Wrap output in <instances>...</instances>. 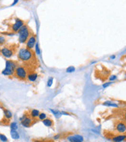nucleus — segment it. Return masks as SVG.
<instances>
[{
	"mask_svg": "<svg viewBox=\"0 0 126 142\" xmlns=\"http://www.w3.org/2000/svg\"><path fill=\"white\" fill-rule=\"evenodd\" d=\"M38 117L40 120H44L45 119H47V114L44 113H39Z\"/></svg>",
	"mask_w": 126,
	"mask_h": 142,
	"instance_id": "obj_19",
	"label": "nucleus"
},
{
	"mask_svg": "<svg viewBox=\"0 0 126 142\" xmlns=\"http://www.w3.org/2000/svg\"><path fill=\"white\" fill-rule=\"evenodd\" d=\"M0 140H1L2 141H3V142H7L8 141L7 137L3 134H0Z\"/></svg>",
	"mask_w": 126,
	"mask_h": 142,
	"instance_id": "obj_21",
	"label": "nucleus"
},
{
	"mask_svg": "<svg viewBox=\"0 0 126 142\" xmlns=\"http://www.w3.org/2000/svg\"><path fill=\"white\" fill-rule=\"evenodd\" d=\"M3 111H4V115H5V118H6L7 120H10V119L12 118V116H13V114H12V113L10 112V110L3 109Z\"/></svg>",
	"mask_w": 126,
	"mask_h": 142,
	"instance_id": "obj_15",
	"label": "nucleus"
},
{
	"mask_svg": "<svg viewBox=\"0 0 126 142\" xmlns=\"http://www.w3.org/2000/svg\"><path fill=\"white\" fill-rule=\"evenodd\" d=\"M50 111H51V112L53 113L56 116H58L59 115H60V113L58 112V111H55V110H50Z\"/></svg>",
	"mask_w": 126,
	"mask_h": 142,
	"instance_id": "obj_26",
	"label": "nucleus"
},
{
	"mask_svg": "<svg viewBox=\"0 0 126 142\" xmlns=\"http://www.w3.org/2000/svg\"><path fill=\"white\" fill-rule=\"evenodd\" d=\"M125 123H126V111L125 112Z\"/></svg>",
	"mask_w": 126,
	"mask_h": 142,
	"instance_id": "obj_30",
	"label": "nucleus"
},
{
	"mask_svg": "<svg viewBox=\"0 0 126 142\" xmlns=\"http://www.w3.org/2000/svg\"><path fill=\"white\" fill-rule=\"evenodd\" d=\"M27 70L23 66H19L16 68V71H15V76L17 79L21 80H25L27 79Z\"/></svg>",
	"mask_w": 126,
	"mask_h": 142,
	"instance_id": "obj_4",
	"label": "nucleus"
},
{
	"mask_svg": "<svg viewBox=\"0 0 126 142\" xmlns=\"http://www.w3.org/2000/svg\"><path fill=\"white\" fill-rule=\"evenodd\" d=\"M59 137H60V134H57V135L55 136L53 138H54V140H57V139L59 138Z\"/></svg>",
	"mask_w": 126,
	"mask_h": 142,
	"instance_id": "obj_28",
	"label": "nucleus"
},
{
	"mask_svg": "<svg viewBox=\"0 0 126 142\" xmlns=\"http://www.w3.org/2000/svg\"><path fill=\"white\" fill-rule=\"evenodd\" d=\"M16 63L13 61L7 60L5 62V68L2 71V75L10 76L15 74V71L16 69Z\"/></svg>",
	"mask_w": 126,
	"mask_h": 142,
	"instance_id": "obj_2",
	"label": "nucleus"
},
{
	"mask_svg": "<svg viewBox=\"0 0 126 142\" xmlns=\"http://www.w3.org/2000/svg\"><path fill=\"white\" fill-rule=\"evenodd\" d=\"M43 123H44V124L47 126H52L53 125V120L51 119H45L44 120H43Z\"/></svg>",
	"mask_w": 126,
	"mask_h": 142,
	"instance_id": "obj_14",
	"label": "nucleus"
},
{
	"mask_svg": "<svg viewBox=\"0 0 126 142\" xmlns=\"http://www.w3.org/2000/svg\"><path fill=\"white\" fill-rule=\"evenodd\" d=\"M17 2H18V1H14V2H13V5H15V4H16V3H17Z\"/></svg>",
	"mask_w": 126,
	"mask_h": 142,
	"instance_id": "obj_31",
	"label": "nucleus"
},
{
	"mask_svg": "<svg viewBox=\"0 0 126 142\" xmlns=\"http://www.w3.org/2000/svg\"><path fill=\"white\" fill-rule=\"evenodd\" d=\"M111 84V82H106V83H104V84H103V88L104 89H105V88H107V87H108V86Z\"/></svg>",
	"mask_w": 126,
	"mask_h": 142,
	"instance_id": "obj_27",
	"label": "nucleus"
},
{
	"mask_svg": "<svg viewBox=\"0 0 126 142\" xmlns=\"http://www.w3.org/2000/svg\"><path fill=\"white\" fill-rule=\"evenodd\" d=\"M104 106H112V107H118V105L114 103L112 101H105L104 103H103Z\"/></svg>",
	"mask_w": 126,
	"mask_h": 142,
	"instance_id": "obj_13",
	"label": "nucleus"
},
{
	"mask_svg": "<svg viewBox=\"0 0 126 142\" xmlns=\"http://www.w3.org/2000/svg\"><path fill=\"white\" fill-rule=\"evenodd\" d=\"M14 51L15 50L13 47H11V46H5V47H4L1 50V53L2 54V55H3L4 57L10 58L13 55Z\"/></svg>",
	"mask_w": 126,
	"mask_h": 142,
	"instance_id": "obj_5",
	"label": "nucleus"
},
{
	"mask_svg": "<svg viewBox=\"0 0 126 142\" xmlns=\"http://www.w3.org/2000/svg\"><path fill=\"white\" fill-rule=\"evenodd\" d=\"M53 78H50L48 80V82H47V85L50 87V86L52 85V84H53Z\"/></svg>",
	"mask_w": 126,
	"mask_h": 142,
	"instance_id": "obj_23",
	"label": "nucleus"
},
{
	"mask_svg": "<svg viewBox=\"0 0 126 142\" xmlns=\"http://www.w3.org/2000/svg\"><path fill=\"white\" fill-rule=\"evenodd\" d=\"M20 120L22 125L23 126H25V127H29V126H30L33 124V120L30 117H28L26 116H23V117H21Z\"/></svg>",
	"mask_w": 126,
	"mask_h": 142,
	"instance_id": "obj_9",
	"label": "nucleus"
},
{
	"mask_svg": "<svg viewBox=\"0 0 126 142\" xmlns=\"http://www.w3.org/2000/svg\"><path fill=\"white\" fill-rule=\"evenodd\" d=\"M0 53H1V49H0Z\"/></svg>",
	"mask_w": 126,
	"mask_h": 142,
	"instance_id": "obj_33",
	"label": "nucleus"
},
{
	"mask_svg": "<svg viewBox=\"0 0 126 142\" xmlns=\"http://www.w3.org/2000/svg\"><path fill=\"white\" fill-rule=\"evenodd\" d=\"M115 58H116V56H115V55H111V56L110 57V58H111V59H112V60H113V59H115Z\"/></svg>",
	"mask_w": 126,
	"mask_h": 142,
	"instance_id": "obj_29",
	"label": "nucleus"
},
{
	"mask_svg": "<svg viewBox=\"0 0 126 142\" xmlns=\"http://www.w3.org/2000/svg\"><path fill=\"white\" fill-rule=\"evenodd\" d=\"M18 58L23 62L29 65H36L37 62L35 53L27 48H21L18 52Z\"/></svg>",
	"mask_w": 126,
	"mask_h": 142,
	"instance_id": "obj_1",
	"label": "nucleus"
},
{
	"mask_svg": "<svg viewBox=\"0 0 126 142\" xmlns=\"http://www.w3.org/2000/svg\"><path fill=\"white\" fill-rule=\"evenodd\" d=\"M19 41L21 44H23V43H26L30 35V31L28 28V26L26 25H23L22 27L20 28L19 30Z\"/></svg>",
	"mask_w": 126,
	"mask_h": 142,
	"instance_id": "obj_3",
	"label": "nucleus"
},
{
	"mask_svg": "<svg viewBox=\"0 0 126 142\" xmlns=\"http://www.w3.org/2000/svg\"><path fill=\"white\" fill-rule=\"evenodd\" d=\"M39 111L37 110H33L31 111V113H30V116L33 117V118H36V117H38L39 115Z\"/></svg>",
	"mask_w": 126,
	"mask_h": 142,
	"instance_id": "obj_16",
	"label": "nucleus"
},
{
	"mask_svg": "<svg viewBox=\"0 0 126 142\" xmlns=\"http://www.w3.org/2000/svg\"><path fill=\"white\" fill-rule=\"evenodd\" d=\"M113 142H122L126 140V134H119L111 138Z\"/></svg>",
	"mask_w": 126,
	"mask_h": 142,
	"instance_id": "obj_11",
	"label": "nucleus"
},
{
	"mask_svg": "<svg viewBox=\"0 0 126 142\" xmlns=\"http://www.w3.org/2000/svg\"><path fill=\"white\" fill-rule=\"evenodd\" d=\"M67 140L70 142H83L84 141V137L81 135L79 134H75V135H71L67 137Z\"/></svg>",
	"mask_w": 126,
	"mask_h": 142,
	"instance_id": "obj_10",
	"label": "nucleus"
},
{
	"mask_svg": "<svg viewBox=\"0 0 126 142\" xmlns=\"http://www.w3.org/2000/svg\"><path fill=\"white\" fill-rule=\"evenodd\" d=\"M23 25H24V22L23 20H21L19 19H16V22H15V23L12 26L11 29L13 32H19V30Z\"/></svg>",
	"mask_w": 126,
	"mask_h": 142,
	"instance_id": "obj_8",
	"label": "nucleus"
},
{
	"mask_svg": "<svg viewBox=\"0 0 126 142\" xmlns=\"http://www.w3.org/2000/svg\"><path fill=\"white\" fill-rule=\"evenodd\" d=\"M36 42V37L34 34H32L29 37L28 41H26V48L29 50H32V49L35 47Z\"/></svg>",
	"mask_w": 126,
	"mask_h": 142,
	"instance_id": "obj_7",
	"label": "nucleus"
},
{
	"mask_svg": "<svg viewBox=\"0 0 126 142\" xmlns=\"http://www.w3.org/2000/svg\"><path fill=\"white\" fill-rule=\"evenodd\" d=\"M117 75H111L110 77H109V80L111 82H112V81H115V80H116L117 79Z\"/></svg>",
	"mask_w": 126,
	"mask_h": 142,
	"instance_id": "obj_24",
	"label": "nucleus"
},
{
	"mask_svg": "<svg viewBox=\"0 0 126 142\" xmlns=\"http://www.w3.org/2000/svg\"><path fill=\"white\" fill-rule=\"evenodd\" d=\"M115 130L119 134H125V133H126V123L123 121L118 122L115 124Z\"/></svg>",
	"mask_w": 126,
	"mask_h": 142,
	"instance_id": "obj_6",
	"label": "nucleus"
},
{
	"mask_svg": "<svg viewBox=\"0 0 126 142\" xmlns=\"http://www.w3.org/2000/svg\"><path fill=\"white\" fill-rule=\"evenodd\" d=\"M11 137H13L15 140H17V139L19 138V134L16 131H12L11 130Z\"/></svg>",
	"mask_w": 126,
	"mask_h": 142,
	"instance_id": "obj_17",
	"label": "nucleus"
},
{
	"mask_svg": "<svg viewBox=\"0 0 126 142\" xmlns=\"http://www.w3.org/2000/svg\"><path fill=\"white\" fill-rule=\"evenodd\" d=\"M35 142H41V141H36Z\"/></svg>",
	"mask_w": 126,
	"mask_h": 142,
	"instance_id": "obj_32",
	"label": "nucleus"
},
{
	"mask_svg": "<svg viewBox=\"0 0 126 142\" xmlns=\"http://www.w3.org/2000/svg\"><path fill=\"white\" fill-rule=\"evenodd\" d=\"M35 49H36V54H39L40 53V51H39V45H38V44H36V45H35Z\"/></svg>",
	"mask_w": 126,
	"mask_h": 142,
	"instance_id": "obj_25",
	"label": "nucleus"
},
{
	"mask_svg": "<svg viewBox=\"0 0 126 142\" xmlns=\"http://www.w3.org/2000/svg\"><path fill=\"white\" fill-rule=\"evenodd\" d=\"M38 75L37 73L36 72H30L29 74H28L27 75V79L30 82H35L36 79H37Z\"/></svg>",
	"mask_w": 126,
	"mask_h": 142,
	"instance_id": "obj_12",
	"label": "nucleus"
},
{
	"mask_svg": "<svg viewBox=\"0 0 126 142\" xmlns=\"http://www.w3.org/2000/svg\"><path fill=\"white\" fill-rule=\"evenodd\" d=\"M75 72V68L73 67V66H70L67 68V73H71V72Z\"/></svg>",
	"mask_w": 126,
	"mask_h": 142,
	"instance_id": "obj_20",
	"label": "nucleus"
},
{
	"mask_svg": "<svg viewBox=\"0 0 126 142\" xmlns=\"http://www.w3.org/2000/svg\"><path fill=\"white\" fill-rule=\"evenodd\" d=\"M10 128L12 131H16L17 128H18V126H17V123H12L11 124H10Z\"/></svg>",
	"mask_w": 126,
	"mask_h": 142,
	"instance_id": "obj_18",
	"label": "nucleus"
},
{
	"mask_svg": "<svg viewBox=\"0 0 126 142\" xmlns=\"http://www.w3.org/2000/svg\"><path fill=\"white\" fill-rule=\"evenodd\" d=\"M5 42V38L4 37L0 36V45L4 44Z\"/></svg>",
	"mask_w": 126,
	"mask_h": 142,
	"instance_id": "obj_22",
	"label": "nucleus"
}]
</instances>
